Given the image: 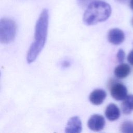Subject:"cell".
Instances as JSON below:
<instances>
[{
	"mask_svg": "<svg viewBox=\"0 0 133 133\" xmlns=\"http://www.w3.org/2000/svg\"><path fill=\"white\" fill-rule=\"evenodd\" d=\"M49 21V13L47 9L41 12L35 24L34 41L32 43L26 55V61L30 64L34 62L43 49L46 43Z\"/></svg>",
	"mask_w": 133,
	"mask_h": 133,
	"instance_id": "1",
	"label": "cell"
},
{
	"mask_svg": "<svg viewBox=\"0 0 133 133\" xmlns=\"http://www.w3.org/2000/svg\"><path fill=\"white\" fill-rule=\"evenodd\" d=\"M111 14V8L107 3L96 1L90 3L84 14L83 21L87 25L96 24L107 20Z\"/></svg>",
	"mask_w": 133,
	"mask_h": 133,
	"instance_id": "2",
	"label": "cell"
},
{
	"mask_svg": "<svg viewBox=\"0 0 133 133\" xmlns=\"http://www.w3.org/2000/svg\"><path fill=\"white\" fill-rule=\"evenodd\" d=\"M17 25L15 22L9 18H2L0 20V42L6 44L15 38Z\"/></svg>",
	"mask_w": 133,
	"mask_h": 133,
	"instance_id": "3",
	"label": "cell"
},
{
	"mask_svg": "<svg viewBox=\"0 0 133 133\" xmlns=\"http://www.w3.org/2000/svg\"><path fill=\"white\" fill-rule=\"evenodd\" d=\"M111 96L117 101H123L127 96V89L120 83H114L110 87Z\"/></svg>",
	"mask_w": 133,
	"mask_h": 133,
	"instance_id": "4",
	"label": "cell"
},
{
	"mask_svg": "<svg viewBox=\"0 0 133 133\" xmlns=\"http://www.w3.org/2000/svg\"><path fill=\"white\" fill-rule=\"evenodd\" d=\"M105 124L104 118L101 115L94 114L88 119V128L94 131H99L103 129Z\"/></svg>",
	"mask_w": 133,
	"mask_h": 133,
	"instance_id": "5",
	"label": "cell"
},
{
	"mask_svg": "<svg viewBox=\"0 0 133 133\" xmlns=\"http://www.w3.org/2000/svg\"><path fill=\"white\" fill-rule=\"evenodd\" d=\"M82 125L80 118L77 116L71 117L65 128V132L67 133H79L82 131Z\"/></svg>",
	"mask_w": 133,
	"mask_h": 133,
	"instance_id": "6",
	"label": "cell"
},
{
	"mask_svg": "<svg viewBox=\"0 0 133 133\" xmlns=\"http://www.w3.org/2000/svg\"><path fill=\"white\" fill-rule=\"evenodd\" d=\"M108 39L110 43L114 45H119L124 41L125 35L121 30L117 28H114L109 31Z\"/></svg>",
	"mask_w": 133,
	"mask_h": 133,
	"instance_id": "7",
	"label": "cell"
},
{
	"mask_svg": "<svg viewBox=\"0 0 133 133\" xmlns=\"http://www.w3.org/2000/svg\"><path fill=\"white\" fill-rule=\"evenodd\" d=\"M107 97L106 92L101 89L94 90L89 95V100L94 105H99L101 104Z\"/></svg>",
	"mask_w": 133,
	"mask_h": 133,
	"instance_id": "8",
	"label": "cell"
},
{
	"mask_svg": "<svg viewBox=\"0 0 133 133\" xmlns=\"http://www.w3.org/2000/svg\"><path fill=\"white\" fill-rule=\"evenodd\" d=\"M105 115L108 119L114 121L117 119L120 116V111L116 105L114 103L109 104L105 110Z\"/></svg>",
	"mask_w": 133,
	"mask_h": 133,
	"instance_id": "9",
	"label": "cell"
},
{
	"mask_svg": "<svg viewBox=\"0 0 133 133\" xmlns=\"http://www.w3.org/2000/svg\"><path fill=\"white\" fill-rule=\"evenodd\" d=\"M130 72V66L126 63H121L114 69L115 76L118 78H123L127 77Z\"/></svg>",
	"mask_w": 133,
	"mask_h": 133,
	"instance_id": "10",
	"label": "cell"
},
{
	"mask_svg": "<svg viewBox=\"0 0 133 133\" xmlns=\"http://www.w3.org/2000/svg\"><path fill=\"white\" fill-rule=\"evenodd\" d=\"M122 110L124 114H129L133 111V95H127L123 100L121 104Z\"/></svg>",
	"mask_w": 133,
	"mask_h": 133,
	"instance_id": "11",
	"label": "cell"
},
{
	"mask_svg": "<svg viewBox=\"0 0 133 133\" xmlns=\"http://www.w3.org/2000/svg\"><path fill=\"white\" fill-rule=\"evenodd\" d=\"M121 130L123 132H133V122H125L121 126Z\"/></svg>",
	"mask_w": 133,
	"mask_h": 133,
	"instance_id": "12",
	"label": "cell"
},
{
	"mask_svg": "<svg viewBox=\"0 0 133 133\" xmlns=\"http://www.w3.org/2000/svg\"><path fill=\"white\" fill-rule=\"evenodd\" d=\"M116 57H117L118 61L120 63H122L124 61L125 57V52L121 49H119V50L118 51V52L117 53Z\"/></svg>",
	"mask_w": 133,
	"mask_h": 133,
	"instance_id": "13",
	"label": "cell"
},
{
	"mask_svg": "<svg viewBox=\"0 0 133 133\" xmlns=\"http://www.w3.org/2000/svg\"><path fill=\"white\" fill-rule=\"evenodd\" d=\"M98 0H77V2L79 5L82 7H85L88 6L90 3Z\"/></svg>",
	"mask_w": 133,
	"mask_h": 133,
	"instance_id": "14",
	"label": "cell"
},
{
	"mask_svg": "<svg viewBox=\"0 0 133 133\" xmlns=\"http://www.w3.org/2000/svg\"><path fill=\"white\" fill-rule=\"evenodd\" d=\"M127 60L131 65H133V49L129 53L127 56Z\"/></svg>",
	"mask_w": 133,
	"mask_h": 133,
	"instance_id": "15",
	"label": "cell"
},
{
	"mask_svg": "<svg viewBox=\"0 0 133 133\" xmlns=\"http://www.w3.org/2000/svg\"><path fill=\"white\" fill-rule=\"evenodd\" d=\"M129 5H130V7L131 9L133 10V0H130V1Z\"/></svg>",
	"mask_w": 133,
	"mask_h": 133,
	"instance_id": "16",
	"label": "cell"
},
{
	"mask_svg": "<svg viewBox=\"0 0 133 133\" xmlns=\"http://www.w3.org/2000/svg\"><path fill=\"white\" fill-rule=\"evenodd\" d=\"M118 2H121V3H123V2H125L126 1H127V0H117Z\"/></svg>",
	"mask_w": 133,
	"mask_h": 133,
	"instance_id": "17",
	"label": "cell"
},
{
	"mask_svg": "<svg viewBox=\"0 0 133 133\" xmlns=\"http://www.w3.org/2000/svg\"><path fill=\"white\" fill-rule=\"evenodd\" d=\"M131 24H132V26H133V18H132V20H131Z\"/></svg>",
	"mask_w": 133,
	"mask_h": 133,
	"instance_id": "18",
	"label": "cell"
}]
</instances>
